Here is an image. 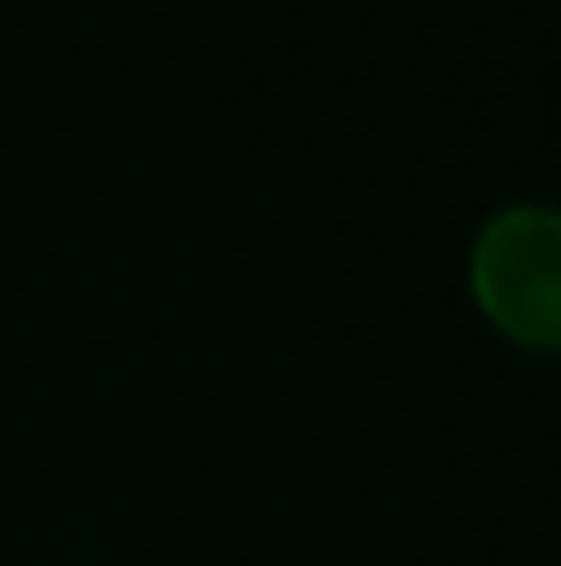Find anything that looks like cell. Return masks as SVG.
<instances>
[{
	"label": "cell",
	"mask_w": 561,
	"mask_h": 566,
	"mask_svg": "<svg viewBox=\"0 0 561 566\" xmlns=\"http://www.w3.org/2000/svg\"><path fill=\"white\" fill-rule=\"evenodd\" d=\"M468 286L479 314L529 353H561V209L512 203L474 237Z\"/></svg>",
	"instance_id": "obj_1"
}]
</instances>
